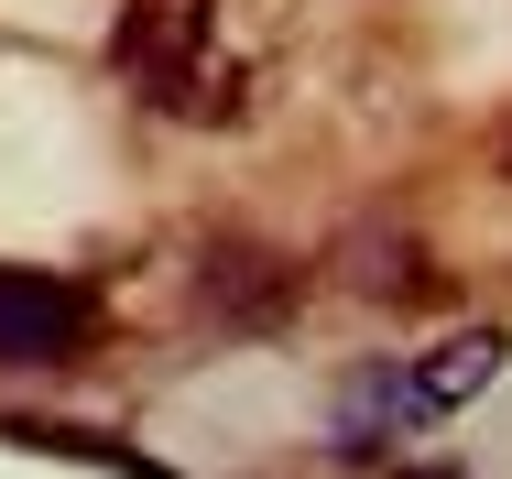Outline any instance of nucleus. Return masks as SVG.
Here are the masks:
<instances>
[{
  "label": "nucleus",
  "instance_id": "nucleus-1",
  "mask_svg": "<svg viewBox=\"0 0 512 479\" xmlns=\"http://www.w3.org/2000/svg\"><path fill=\"white\" fill-rule=\"evenodd\" d=\"M120 88L175 131H251L295 77V0H131Z\"/></svg>",
  "mask_w": 512,
  "mask_h": 479
},
{
  "label": "nucleus",
  "instance_id": "nucleus-3",
  "mask_svg": "<svg viewBox=\"0 0 512 479\" xmlns=\"http://www.w3.org/2000/svg\"><path fill=\"white\" fill-rule=\"evenodd\" d=\"M207 305H218L229 327H284L295 273H284L273 251H218V262H207Z\"/></svg>",
  "mask_w": 512,
  "mask_h": 479
},
{
  "label": "nucleus",
  "instance_id": "nucleus-4",
  "mask_svg": "<svg viewBox=\"0 0 512 479\" xmlns=\"http://www.w3.org/2000/svg\"><path fill=\"white\" fill-rule=\"evenodd\" d=\"M491 371H502V338H458V349H436V371H404L393 403H404V414H447V403H469Z\"/></svg>",
  "mask_w": 512,
  "mask_h": 479
},
{
  "label": "nucleus",
  "instance_id": "nucleus-2",
  "mask_svg": "<svg viewBox=\"0 0 512 479\" xmlns=\"http://www.w3.org/2000/svg\"><path fill=\"white\" fill-rule=\"evenodd\" d=\"M77 349H88V294L55 284V273L0 262V371H55Z\"/></svg>",
  "mask_w": 512,
  "mask_h": 479
}]
</instances>
